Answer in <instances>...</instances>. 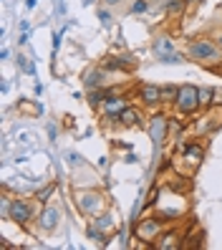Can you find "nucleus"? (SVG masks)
I'll return each instance as SVG.
<instances>
[{"mask_svg":"<svg viewBox=\"0 0 222 250\" xmlns=\"http://www.w3.org/2000/svg\"><path fill=\"white\" fill-rule=\"evenodd\" d=\"M164 223H167V220H161L159 215H157V217H154V215L141 217V220H139V225L134 228V235H137L141 243L154 245V243L159 240V235L164 232Z\"/></svg>","mask_w":222,"mask_h":250,"instance_id":"obj_3","label":"nucleus"},{"mask_svg":"<svg viewBox=\"0 0 222 250\" xmlns=\"http://www.w3.org/2000/svg\"><path fill=\"white\" fill-rule=\"evenodd\" d=\"M217 46H220V48H222V31H220V33H217Z\"/></svg>","mask_w":222,"mask_h":250,"instance_id":"obj_22","label":"nucleus"},{"mask_svg":"<svg viewBox=\"0 0 222 250\" xmlns=\"http://www.w3.org/2000/svg\"><path fill=\"white\" fill-rule=\"evenodd\" d=\"M174 109L180 114H184V116H192L195 111H200L202 109V104H200V86L182 83L180 86V96H177V101H174Z\"/></svg>","mask_w":222,"mask_h":250,"instance_id":"obj_2","label":"nucleus"},{"mask_svg":"<svg viewBox=\"0 0 222 250\" xmlns=\"http://www.w3.org/2000/svg\"><path fill=\"white\" fill-rule=\"evenodd\" d=\"M169 137V116L167 114H152V119H149V139L154 144H164Z\"/></svg>","mask_w":222,"mask_h":250,"instance_id":"obj_8","label":"nucleus"},{"mask_svg":"<svg viewBox=\"0 0 222 250\" xmlns=\"http://www.w3.org/2000/svg\"><path fill=\"white\" fill-rule=\"evenodd\" d=\"M154 248H157V250H180V248H182V243H180V235H177L174 230H169V232H161V235H159V240L154 243Z\"/></svg>","mask_w":222,"mask_h":250,"instance_id":"obj_14","label":"nucleus"},{"mask_svg":"<svg viewBox=\"0 0 222 250\" xmlns=\"http://www.w3.org/2000/svg\"><path fill=\"white\" fill-rule=\"evenodd\" d=\"M154 56L159 58V63H172V66L184 61L182 51L174 48V43H172L169 36H157V41H154Z\"/></svg>","mask_w":222,"mask_h":250,"instance_id":"obj_5","label":"nucleus"},{"mask_svg":"<svg viewBox=\"0 0 222 250\" xmlns=\"http://www.w3.org/2000/svg\"><path fill=\"white\" fill-rule=\"evenodd\" d=\"M106 3H109V5H116V3H119V0H106Z\"/></svg>","mask_w":222,"mask_h":250,"instance_id":"obj_23","label":"nucleus"},{"mask_svg":"<svg viewBox=\"0 0 222 250\" xmlns=\"http://www.w3.org/2000/svg\"><path fill=\"white\" fill-rule=\"evenodd\" d=\"M187 3H202V0H187Z\"/></svg>","mask_w":222,"mask_h":250,"instance_id":"obj_24","label":"nucleus"},{"mask_svg":"<svg viewBox=\"0 0 222 250\" xmlns=\"http://www.w3.org/2000/svg\"><path fill=\"white\" fill-rule=\"evenodd\" d=\"M139 99L146 109H157L161 104V86L157 83H141L139 86Z\"/></svg>","mask_w":222,"mask_h":250,"instance_id":"obj_10","label":"nucleus"},{"mask_svg":"<svg viewBox=\"0 0 222 250\" xmlns=\"http://www.w3.org/2000/svg\"><path fill=\"white\" fill-rule=\"evenodd\" d=\"M182 154H184V159L189 162L192 167H200L202 159H204V146L200 142H189V144L182 146Z\"/></svg>","mask_w":222,"mask_h":250,"instance_id":"obj_11","label":"nucleus"},{"mask_svg":"<svg viewBox=\"0 0 222 250\" xmlns=\"http://www.w3.org/2000/svg\"><path fill=\"white\" fill-rule=\"evenodd\" d=\"M146 8H149L146 0H134V3H131V13H144Z\"/></svg>","mask_w":222,"mask_h":250,"instance_id":"obj_20","label":"nucleus"},{"mask_svg":"<svg viewBox=\"0 0 222 250\" xmlns=\"http://www.w3.org/2000/svg\"><path fill=\"white\" fill-rule=\"evenodd\" d=\"M58 223H61V210H58L56 205H46L43 212L38 215V228L43 232H53L58 228Z\"/></svg>","mask_w":222,"mask_h":250,"instance_id":"obj_9","label":"nucleus"},{"mask_svg":"<svg viewBox=\"0 0 222 250\" xmlns=\"http://www.w3.org/2000/svg\"><path fill=\"white\" fill-rule=\"evenodd\" d=\"M129 104H126V96H119V94H109V99L106 101H103V104H101V116H103V119H106V122H119V116L124 114V109H126Z\"/></svg>","mask_w":222,"mask_h":250,"instance_id":"obj_7","label":"nucleus"},{"mask_svg":"<svg viewBox=\"0 0 222 250\" xmlns=\"http://www.w3.org/2000/svg\"><path fill=\"white\" fill-rule=\"evenodd\" d=\"M109 94H114V89H106V86H99V89H88V106H91L94 111L101 109V104L109 99Z\"/></svg>","mask_w":222,"mask_h":250,"instance_id":"obj_13","label":"nucleus"},{"mask_svg":"<svg viewBox=\"0 0 222 250\" xmlns=\"http://www.w3.org/2000/svg\"><path fill=\"white\" fill-rule=\"evenodd\" d=\"M53 189H56V182L53 185H46L43 189H38V192H36V200L38 202H48V197L53 195Z\"/></svg>","mask_w":222,"mask_h":250,"instance_id":"obj_19","label":"nucleus"},{"mask_svg":"<svg viewBox=\"0 0 222 250\" xmlns=\"http://www.w3.org/2000/svg\"><path fill=\"white\" fill-rule=\"evenodd\" d=\"M8 220H13L16 225L25 228L33 220V205L28 200H23V197H18V195L10 197V202H8Z\"/></svg>","mask_w":222,"mask_h":250,"instance_id":"obj_6","label":"nucleus"},{"mask_svg":"<svg viewBox=\"0 0 222 250\" xmlns=\"http://www.w3.org/2000/svg\"><path fill=\"white\" fill-rule=\"evenodd\" d=\"M180 96V86L177 83H164L161 86V104H174Z\"/></svg>","mask_w":222,"mask_h":250,"instance_id":"obj_17","label":"nucleus"},{"mask_svg":"<svg viewBox=\"0 0 222 250\" xmlns=\"http://www.w3.org/2000/svg\"><path fill=\"white\" fill-rule=\"evenodd\" d=\"M141 119H144L141 109H137V106H126L124 114L119 116V124H121V126H141Z\"/></svg>","mask_w":222,"mask_h":250,"instance_id":"obj_15","label":"nucleus"},{"mask_svg":"<svg viewBox=\"0 0 222 250\" xmlns=\"http://www.w3.org/2000/svg\"><path fill=\"white\" fill-rule=\"evenodd\" d=\"M187 58L195 63H202V66H212V63L222 61V48L217 46V41L197 36L187 43Z\"/></svg>","mask_w":222,"mask_h":250,"instance_id":"obj_1","label":"nucleus"},{"mask_svg":"<svg viewBox=\"0 0 222 250\" xmlns=\"http://www.w3.org/2000/svg\"><path fill=\"white\" fill-rule=\"evenodd\" d=\"M184 3H187V0H169V3H167V13H169L172 18L180 16V13L184 10Z\"/></svg>","mask_w":222,"mask_h":250,"instance_id":"obj_18","label":"nucleus"},{"mask_svg":"<svg viewBox=\"0 0 222 250\" xmlns=\"http://www.w3.org/2000/svg\"><path fill=\"white\" fill-rule=\"evenodd\" d=\"M99 18H101V23H103V25H109V23H111V16H109V10H99Z\"/></svg>","mask_w":222,"mask_h":250,"instance_id":"obj_21","label":"nucleus"},{"mask_svg":"<svg viewBox=\"0 0 222 250\" xmlns=\"http://www.w3.org/2000/svg\"><path fill=\"white\" fill-rule=\"evenodd\" d=\"M200 104L202 109H210L217 104V89H212V86H200Z\"/></svg>","mask_w":222,"mask_h":250,"instance_id":"obj_16","label":"nucleus"},{"mask_svg":"<svg viewBox=\"0 0 222 250\" xmlns=\"http://www.w3.org/2000/svg\"><path fill=\"white\" fill-rule=\"evenodd\" d=\"M76 205L83 215H91V217H99L103 210H106V197L96 189H88V192H79L76 195Z\"/></svg>","mask_w":222,"mask_h":250,"instance_id":"obj_4","label":"nucleus"},{"mask_svg":"<svg viewBox=\"0 0 222 250\" xmlns=\"http://www.w3.org/2000/svg\"><path fill=\"white\" fill-rule=\"evenodd\" d=\"M103 76H106V68L103 66H91L83 73V86L86 89H99V86H103Z\"/></svg>","mask_w":222,"mask_h":250,"instance_id":"obj_12","label":"nucleus"}]
</instances>
